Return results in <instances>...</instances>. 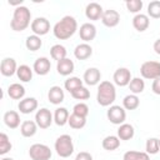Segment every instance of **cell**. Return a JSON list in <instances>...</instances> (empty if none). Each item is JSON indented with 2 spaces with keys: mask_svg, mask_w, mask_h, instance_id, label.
Here are the masks:
<instances>
[{
  "mask_svg": "<svg viewBox=\"0 0 160 160\" xmlns=\"http://www.w3.org/2000/svg\"><path fill=\"white\" fill-rule=\"evenodd\" d=\"M140 74L144 79L155 80L160 78V62L158 61H145L140 66Z\"/></svg>",
  "mask_w": 160,
  "mask_h": 160,
  "instance_id": "obj_5",
  "label": "cell"
},
{
  "mask_svg": "<svg viewBox=\"0 0 160 160\" xmlns=\"http://www.w3.org/2000/svg\"><path fill=\"white\" fill-rule=\"evenodd\" d=\"M64 98H65V94H64V90L60 86H51L50 88V90L48 92V99L51 104L59 105L60 102L64 101Z\"/></svg>",
  "mask_w": 160,
  "mask_h": 160,
  "instance_id": "obj_18",
  "label": "cell"
},
{
  "mask_svg": "<svg viewBox=\"0 0 160 160\" xmlns=\"http://www.w3.org/2000/svg\"><path fill=\"white\" fill-rule=\"evenodd\" d=\"M78 30V22L74 16L66 15L54 25V36L59 40H66L71 38Z\"/></svg>",
  "mask_w": 160,
  "mask_h": 160,
  "instance_id": "obj_1",
  "label": "cell"
},
{
  "mask_svg": "<svg viewBox=\"0 0 160 160\" xmlns=\"http://www.w3.org/2000/svg\"><path fill=\"white\" fill-rule=\"evenodd\" d=\"M54 121V116L51 114V111L46 108H42L40 110L36 111L35 114V122L38 124V126L40 129H48L51 122Z\"/></svg>",
  "mask_w": 160,
  "mask_h": 160,
  "instance_id": "obj_8",
  "label": "cell"
},
{
  "mask_svg": "<svg viewBox=\"0 0 160 160\" xmlns=\"http://www.w3.org/2000/svg\"><path fill=\"white\" fill-rule=\"evenodd\" d=\"M74 68H75V66H74L72 60H70V59H68V58H65V59L58 61V64H56V70H58V72H59L60 75H62V76L70 75V74L74 71Z\"/></svg>",
  "mask_w": 160,
  "mask_h": 160,
  "instance_id": "obj_20",
  "label": "cell"
},
{
  "mask_svg": "<svg viewBox=\"0 0 160 160\" xmlns=\"http://www.w3.org/2000/svg\"><path fill=\"white\" fill-rule=\"evenodd\" d=\"M154 50L158 55H160V39H158L155 42H154Z\"/></svg>",
  "mask_w": 160,
  "mask_h": 160,
  "instance_id": "obj_44",
  "label": "cell"
},
{
  "mask_svg": "<svg viewBox=\"0 0 160 160\" xmlns=\"http://www.w3.org/2000/svg\"><path fill=\"white\" fill-rule=\"evenodd\" d=\"M91 54H92V49L86 42L79 44L74 50V55H75V58L78 60H86V59H89L91 56Z\"/></svg>",
  "mask_w": 160,
  "mask_h": 160,
  "instance_id": "obj_19",
  "label": "cell"
},
{
  "mask_svg": "<svg viewBox=\"0 0 160 160\" xmlns=\"http://www.w3.org/2000/svg\"><path fill=\"white\" fill-rule=\"evenodd\" d=\"M79 35H80V39L84 40L85 42H89L91 40L95 39L96 36V28L94 24H90V22H85L80 26L79 29Z\"/></svg>",
  "mask_w": 160,
  "mask_h": 160,
  "instance_id": "obj_12",
  "label": "cell"
},
{
  "mask_svg": "<svg viewBox=\"0 0 160 160\" xmlns=\"http://www.w3.org/2000/svg\"><path fill=\"white\" fill-rule=\"evenodd\" d=\"M101 145H102V148H104L105 150H108V151H114V150H116V149L120 146V139H119L118 136L109 135V136H106V138L102 140Z\"/></svg>",
  "mask_w": 160,
  "mask_h": 160,
  "instance_id": "obj_27",
  "label": "cell"
},
{
  "mask_svg": "<svg viewBox=\"0 0 160 160\" xmlns=\"http://www.w3.org/2000/svg\"><path fill=\"white\" fill-rule=\"evenodd\" d=\"M151 89H152L154 94L160 95V78L154 80V82H152V85H151Z\"/></svg>",
  "mask_w": 160,
  "mask_h": 160,
  "instance_id": "obj_43",
  "label": "cell"
},
{
  "mask_svg": "<svg viewBox=\"0 0 160 160\" xmlns=\"http://www.w3.org/2000/svg\"><path fill=\"white\" fill-rule=\"evenodd\" d=\"M12 145L8 138V135L5 132L0 134V155H5L6 152H9L11 150Z\"/></svg>",
  "mask_w": 160,
  "mask_h": 160,
  "instance_id": "obj_38",
  "label": "cell"
},
{
  "mask_svg": "<svg viewBox=\"0 0 160 160\" xmlns=\"http://www.w3.org/2000/svg\"><path fill=\"white\" fill-rule=\"evenodd\" d=\"M51 155L52 152L50 148L44 144H32L29 149V156L31 160H50Z\"/></svg>",
  "mask_w": 160,
  "mask_h": 160,
  "instance_id": "obj_6",
  "label": "cell"
},
{
  "mask_svg": "<svg viewBox=\"0 0 160 160\" xmlns=\"http://www.w3.org/2000/svg\"><path fill=\"white\" fill-rule=\"evenodd\" d=\"M115 98H116L115 85L106 80L101 81L98 86V94H96L98 104L101 106H109L115 101Z\"/></svg>",
  "mask_w": 160,
  "mask_h": 160,
  "instance_id": "obj_2",
  "label": "cell"
},
{
  "mask_svg": "<svg viewBox=\"0 0 160 160\" xmlns=\"http://www.w3.org/2000/svg\"><path fill=\"white\" fill-rule=\"evenodd\" d=\"M114 82L118 85V86H126L130 84L131 81V72L129 69L126 68H119L115 72H114Z\"/></svg>",
  "mask_w": 160,
  "mask_h": 160,
  "instance_id": "obj_10",
  "label": "cell"
},
{
  "mask_svg": "<svg viewBox=\"0 0 160 160\" xmlns=\"http://www.w3.org/2000/svg\"><path fill=\"white\" fill-rule=\"evenodd\" d=\"M145 150L148 154L150 155H154V154H158V151L160 150V146H159V139L156 138H150L146 140V145H145Z\"/></svg>",
  "mask_w": 160,
  "mask_h": 160,
  "instance_id": "obj_36",
  "label": "cell"
},
{
  "mask_svg": "<svg viewBox=\"0 0 160 160\" xmlns=\"http://www.w3.org/2000/svg\"><path fill=\"white\" fill-rule=\"evenodd\" d=\"M149 24H150L149 16L145 14H136L132 19V26L135 28V30H138L140 32L145 31L149 28Z\"/></svg>",
  "mask_w": 160,
  "mask_h": 160,
  "instance_id": "obj_21",
  "label": "cell"
},
{
  "mask_svg": "<svg viewBox=\"0 0 160 160\" xmlns=\"http://www.w3.org/2000/svg\"><path fill=\"white\" fill-rule=\"evenodd\" d=\"M16 71H18L16 61L12 58H5V59H2L1 65H0V72L4 76H12Z\"/></svg>",
  "mask_w": 160,
  "mask_h": 160,
  "instance_id": "obj_15",
  "label": "cell"
},
{
  "mask_svg": "<svg viewBox=\"0 0 160 160\" xmlns=\"http://www.w3.org/2000/svg\"><path fill=\"white\" fill-rule=\"evenodd\" d=\"M70 95H71L74 99H76V100H88V99L90 98V91H89L85 86H81V88L74 90Z\"/></svg>",
  "mask_w": 160,
  "mask_h": 160,
  "instance_id": "obj_39",
  "label": "cell"
},
{
  "mask_svg": "<svg viewBox=\"0 0 160 160\" xmlns=\"http://www.w3.org/2000/svg\"><path fill=\"white\" fill-rule=\"evenodd\" d=\"M25 45H26V49L30 50V51H36L41 48L42 45V41L40 39V36L38 35H30L26 38V41H25Z\"/></svg>",
  "mask_w": 160,
  "mask_h": 160,
  "instance_id": "obj_29",
  "label": "cell"
},
{
  "mask_svg": "<svg viewBox=\"0 0 160 160\" xmlns=\"http://www.w3.org/2000/svg\"><path fill=\"white\" fill-rule=\"evenodd\" d=\"M50 55H51V58L54 60L60 61V60L66 58V49H65V46H62L60 44L52 45L51 49H50Z\"/></svg>",
  "mask_w": 160,
  "mask_h": 160,
  "instance_id": "obj_30",
  "label": "cell"
},
{
  "mask_svg": "<svg viewBox=\"0 0 160 160\" xmlns=\"http://www.w3.org/2000/svg\"><path fill=\"white\" fill-rule=\"evenodd\" d=\"M55 150L59 156L69 158L74 152V144H72L71 136L68 134L60 135L55 141Z\"/></svg>",
  "mask_w": 160,
  "mask_h": 160,
  "instance_id": "obj_4",
  "label": "cell"
},
{
  "mask_svg": "<svg viewBox=\"0 0 160 160\" xmlns=\"http://www.w3.org/2000/svg\"><path fill=\"white\" fill-rule=\"evenodd\" d=\"M129 89H130V91H131L134 95L140 94V92H142L144 89H145V82H144V80L140 79V78H134V79H131V81H130V84H129Z\"/></svg>",
  "mask_w": 160,
  "mask_h": 160,
  "instance_id": "obj_33",
  "label": "cell"
},
{
  "mask_svg": "<svg viewBox=\"0 0 160 160\" xmlns=\"http://www.w3.org/2000/svg\"><path fill=\"white\" fill-rule=\"evenodd\" d=\"M64 86H65V90H68L71 94L74 90H76V89H79V88L82 86V80H80L76 76H71V78H69V79L65 80Z\"/></svg>",
  "mask_w": 160,
  "mask_h": 160,
  "instance_id": "obj_34",
  "label": "cell"
},
{
  "mask_svg": "<svg viewBox=\"0 0 160 160\" xmlns=\"http://www.w3.org/2000/svg\"><path fill=\"white\" fill-rule=\"evenodd\" d=\"M139 104H140V100H139V98H138L136 95H134V94L126 95V96L124 98V100H122V106H124V109H126V110H135V109L139 106Z\"/></svg>",
  "mask_w": 160,
  "mask_h": 160,
  "instance_id": "obj_31",
  "label": "cell"
},
{
  "mask_svg": "<svg viewBox=\"0 0 160 160\" xmlns=\"http://www.w3.org/2000/svg\"><path fill=\"white\" fill-rule=\"evenodd\" d=\"M148 15L152 19L160 18V1L159 0L150 1V4L148 5Z\"/></svg>",
  "mask_w": 160,
  "mask_h": 160,
  "instance_id": "obj_37",
  "label": "cell"
},
{
  "mask_svg": "<svg viewBox=\"0 0 160 160\" xmlns=\"http://www.w3.org/2000/svg\"><path fill=\"white\" fill-rule=\"evenodd\" d=\"M100 79H101V72L96 68H89L84 72V81H85V84H88L90 86H94V85L99 84Z\"/></svg>",
  "mask_w": 160,
  "mask_h": 160,
  "instance_id": "obj_16",
  "label": "cell"
},
{
  "mask_svg": "<svg viewBox=\"0 0 160 160\" xmlns=\"http://www.w3.org/2000/svg\"><path fill=\"white\" fill-rule=\"evenodd\" d=\"M38 108V100L35 98H25L20 100L18 109L20 110L21 114H31L34 110Z\"/></svg>",
  "mask_w": 160,
  "mask_h": 160,
  "instance_id": "obj_17",
  "label": "cell"
},
{
  "mask_svg": "<svg viewBox=\"0 0 160 160\" xmlns=\"http://www.w3.org/2000/svg\"><path fill=\"white\" fill-rule=\"evenodd\" d=\"M101 21L108 28H115L119 24V21H120V14L116 10H114V9L105 10L104 14H102Z\"/></svg>",
  "mask_w": 160,
  "mask_h": 160,
  "instance_id": "obj_11",
  "label": "cell"
},
{
  "mask_svg": "<svg viewBox=\"0 0 160 160\" xmlns=\"http://www.w3.org/2000/svg\"><path fill=\"white\" fill-rule=\"evenodd\" d=\"M125 5H126L128 11L129 12H134V14L139 12L142 9V1L141 0H128L125 2Z\"/></svg>",
  "mask_w": 160,
  "mask_h": 160,
  "instance_id": "obj_40",
  "label": "cell"
},
{
  "mask_svg": "<svg viewBox=\"0 0 160 160\" xmlns=\"http://www.w3.org/2000/svg\"><path fill=\"white\" fill-rule=\"evenodd\" d=\"M135 134V130L132 128V125L130 124H121L118 129V138L120 140H130Z\"/></svg>",
  "mask_w": 160,
  "mask_h": 160,
  "instance_id": "obj_25",
  "label": "cell"
},
{
  "mask_svg": "<svg viewBox=\"0 0 160 160\" xmlns=\"http://www.w3.org/2000/svg\"><path fill=\"white\" fill-rule=\"evenodd\" d=\"M159 146H160V139H159Z\"/></svg>",
  "mask_w": 160,
  "mask_h": 160,
  "instance_id": "obj_46",
  "label": "cell"
},
{
  "mask_svg": "<svg viewBox=\"0 0 160 160\" xmlns=\"http://www.w3.org/2000/svg\"><path fill=\"white\" fill-rule=\"evenodd\" d=\"M75 160H92V156L86 151H81V152H79L76 155Z\"/></svg>",
  "mask_w": 160,
  "mask_h": 160,
  "instance_id": "obj_42",
  "label": "cell"
},
{
  "mask_svg": "<svg viewBox=\"0 0 160 160\" xmlns=\"http://www.w3.org/2000/svg\"><path fill=\"white\" fill-rule=\"evenodd\" d=\"M31 12L26 6H18L14 10L10 26L14 31H24L30 25Z\"/></svg>",
  "mask_w": 160,
  "mask_h": 160,
  "instance_id": "obj_3",
  "label": "cell"
},
{
  "mask_svg": "<svg viewBox=\"0 0 160 160\" xmlns=\"http://www.w3.org/2000/svg\"><path fill=\"white\" fill-rule=\"evenodd\" d=\"M69 125L70 128L72 129H82L86 124V118H82V116H79L76 114H71L69 116Z\"/></svg>",
  "mask_w": 160,
  "mask_h": 160,
  "instance_id": "obj_35",
  "label": "cell"
},
{
  "mask_svg": "<svg viewBox=\"0 0 160 160\" xmlns=\"http://www.w3.org/2000/svg\"><path fill=\"white\" fill-rule=\"evenodd\" d=\"M16 75H18L20 81L28 82V81H30L32 79V69L30 66H28V65H20L18 68Z\"/></svg>",
  "mask_w": 160,
  "mask_h": 160,
  "instance_id": "obj_28",
  "label": "cell"
},
{
  "mask_svg": "<svg viewBox=\"0 0 160 160\" xmlns=\"http://www.w3.org/2000/svg\"><path fill=\"white\" fill-rule=\"evenodd\" d=\"M106 115H108V119L110 120V122L111 124H115V125L124 124V121L126 119V112H125L124 108H121L120 105H112V106H110Z\"/></svg>",
  "mask_w": 160,
  "mask_h": 160,
  "instance_id": "obj_7",
  "label": "cell"
},
{
  "mask_svg": "<svg viewBox=\"0 0 160 160\" xmlns=\"http://www.w3.org/2000/svg\"><path fill=\"white\" fill-rule=\"evenodd\" d=\"M4 122L6 124L8 128H10V129H16V128L20 125V116H19L18 111H15V110L6 111V112L4 114Z\"/></svg>",
  "mask_w": 160,
  "mask_h": 160,
  "instance_id": "obj_22",
  "label": "cell"
},
{
  "mask_svg": "<svg viewBox=\"0 0 160 160\" xmlns=\"http://www.w3.org/2000/svg\"><path fill=\"white\" fill-rule=\"evenodd\" d=\"M122 160H150L149 154L144 152V151H126L122 156Z\"/></svg>",
  "mask_w": 160,
  "mask_h": 160,
  "instance_id": "obj_32",
  "label": "cell"
},
{
  "mask_svg": "<svg viewBox=\"0 0 160 160\" xmlns=\"http://www.w3.org/2000/svg\"><path fill=\"white\" fill-rule=\"evenodd\" d=\"M36 130H38V124L35 121H31V120H25L20 126V132L25 138L34 136L36 134Z\"/></svg>",
  "mask_w": 160,
  "mask_h": 160,
  "instance_id": "obj_23",
  "label": "cell"
},
{
  "mask_svg": "<svg viewBox=\"0 0 160 160\" xmlns=\"http://www.w3.org/2000/svg\"><path fill=\"white\" fill-rule=\"evenodd\" d=\"M69 111L65 108H58L54 112V121L59 126H64L69 121Z\"/></svg>",
  "mask_w": 160,
  "mask_h": 160,
  "instance_id": "obj_26",
  "label": "cell"
},
{
  "mask_svg": "<svg viewBox=\"0 0 160 160\" xmlns=\"http://www.w3.org/2000/svg\"><path fill=\"white\" fill-rule=\"evenodd\" d=\"M8 95L14 100H22V98L25 95V88L18 82L11 84L8 88Z\"/></svg>",
  "mask_w": 160,
  "mask_h": 160,
  "instance_id": "obj_24",
  "label": "cell"
},
{
  "mask_svg": "<svg viewBox=\"0 0 160 160\" xmlns=\"http://www.w3.org/2000/svg\"><path fill=\"white\" fill-rule=\"evenodd\" d=\"M50 68H51V62L48 58L45 56H41V58H38L34 62V66H32V70L38 74V75H46L49 71H50Z\"/></svg>",
  "mask_w": 160,
  "mask_h": 160,
  "instance_id": "obj_14",
  "label": "cell"
},
{
  "mask_svg": "<svg viewBox=\"0 0 160 160\" xmlns=\"http://www.w3.org/2000/svg\"><path fill=\"white\" fill-rule=\"evenodd\" d=\"M31 31L34 32V35L41 36V35H46L50 31V22L46 18H36L31 21Z\"/></svg>",
  "mask_w": 160,
  "mask_h": 160,
  "instance_id": "obj_9",
  "label": "cell"
},
{
  "mask_svg": "<svg viewBox=\"0 0 160 160\" xmlns=\"http://www.w3.org/2000/svg\"><path fill=\"white\" fill-rule=\"evenodd\" d=\"M1 160H14V159H11V158H4V159H1Z\"/></svg>",
  "mask_w": 160,
  "mask_h": 160,
  "instance_id": "obj_45",
  "label": "cell"
},
{
  "mask_svg": "<svg viewBox=\"0 0 160 160\" xmlns=\"http://www.w3.org/2000/svg\"><path fill=\"white\" fill-rule=\"evenodd\" d=\"M72 114H76V115L82 116V118H86L88 114H89V106L86 104H84V102H79L72 108Z\"/></svg>",
  "mask_w": 160,
  "mask_h": 160,
  "instance_id": "obj_41",
  "label": "cell"
},
{
  "mask_svg": "<svg viewBox=\"0 0 160 160\" xmlns=\"http://www.w3.org/2000/svg\"><path fill=\"white\" fill-rule=\"evenodd\" d=\"M102 14H104V10H102L101 5L98 4V2H90V4H88V6H86V9H85V15H86V18H88L89 20H92V21H95V20H101Z\"/></svg>",
  "mask_w": 160,
  "mask_h": 160,
  "instance_id": "obj_13",
  "label": "cell"
}]
</instances>
